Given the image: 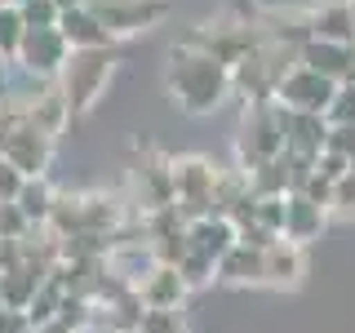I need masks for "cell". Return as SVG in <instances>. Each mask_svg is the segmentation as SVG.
I'll use <instances>...</instances> for the list:
<instances>
[{
	"label": "cell",
	"instance_id": "cell-25",
	"mask_svg": "<svg viewBox=\"0 0 355 333\" xmlns=\"http://www.w3.org/2000/svg\"><path fill=\"white\" fill-rule=\"evenodd\" d=\"M324 120H329V129L355 125V85H351V80L338 85V94H333V103H329V111H324Z\"/></svg>",
	"mask_w": 355,
	"mask_h": 333
},
{
	"label": "cell",
	"instance_id": "cell-15",
	"mask_svg": "<svg viewBox=\"0 0 355 333\" xmlns=\"http://www.w3.org/2000/svg\"><path fill=\"white\" fill-rule=\"evenodd\" d=\"M133 293L142 298V307H147V311H182V302H187V293H191V289L182 284L178 266L155 262L151 271L142 275L138 284H133Z\"/></svg>",
	"mask_w": 355,
	"mask_h": 333
},
{
	"label": "cell",
	"instance_id": "cell-19",
	"mask_svg": "<svg viewBox=\"0 0 355 333\" xmlns=\"http://www.w3.org/2000/svg\"><path fill=\"white\" fill-rule=\"evenodd\" d=\"M306 27H311V40L355 44V27H351V5H347V0H324V5L306 9Z\"/></svg>",
	"mask_w": 355,
	"mask_h": 333
},
{
	"label": "cell",
	"instance_id": "cell-34",
	"mask_svg": "<svg viewBox=\"0 0 355 333\" xmlns=\"http://www.w3.org/2000/svg\"><path fill=\"white\" fill-rule=\"evenodd\" d=\"M329 151L347 155V160L355 164V125H338V129H329Z\"/></svg>",
	"mask_w": 355,
	"mask_h": 333
},
{
	"label": "cell",
	"instance_id": "cell-35",
	"mask_svg": "<svg viewBox=\"0 0 355 333\" xmlns=\"http://www.w3.org/2000/svg\"><path fill=\"white\" fill-rule=\"evenodd\" d=\"M53 5H58V9H62V14H67V9H85V5H89V0H53Z\"/></svg>",
	"mask_w": 355,
	"mask_h": 333
},
{
	"label": "cell",
	"instance_id": "cell-32",
	"mask_svg": "<svg viewBox=\"0 0 355 333\" xmlns=\"http://www.w3.org/2000/svg\"><path fill=\"white\" fill-rule=\"evenodd\" d=\"M315 169L324 173L329 182H342V178H347V173L355 169V164L347 160V155H338V151H329V147H324V151H320V160H315Z\"/></svg>",
	"mask_w": 355,
	"mask_h": 333
},
{
	"label": "cell",
	"instance_id": "cell-28",
	"mask_svg": "<svg viewBox=\"0 0 355 333\" xmlns=\"http://www.w3.org/2000/svg\"><path fill=\"white\" fill-rule=\"evenodd\" d=\"M138 333H187L182 311H142Z\"/></svg>",
	"mask_w": 355,
	"mask_h": 333
},
{
	"label": "cell",
	"instance_id": "cell-38",
	"mask_svg": "<svg viewBox=\"0 0 355 333\" xmlns=\"http://www.w3.org/2000/svg\"><path fill=\"white\" fill-rule=\"evenodd\" d=\"M5 5H27V0H5Z\"/></svg>",
	"mask_w": 355,
	"mask_h": 333
},
{
	"label": "cell",
	"instance_id": "cell-23",
	"mask_svg": "<svg viewBox=\"0 0 355 333\" xmlns=\"http://www.w3.org/2000/svg\"><path fill=\"white\" fill-rule=\"evenodd\" d=\"M22 36H27V22H22L18 5H5V0H0V53H5L9 62L18 58V49H22Z\"/></svg>",
	"mask_w": 355,
	"mask_h": 333
},
{
	"label": "cell",
	"instance_id": "cell-29",
	"mask_svg": "<svg viewBox=\"0 0 355 333\" xmlns=\"http://www.w3.org/2000/svg\"><path fill=\"white\" fill-rule=\"evenodd\" d=\"M31 231L36 227L27 222V214L18 205H0V240H27Z\"/></svg>",
	"mask_w": 355,
	"mask_h": 333
},
{
	"label": "cell",
	"instance_id": "cell-14",
	"mask_svg": "<svg viewBox=\"0 0 355 333\" xmlns=\"http://www.w3.org/2000/svg\"><path fill=\"white\" fill-rule=\"evenodd\" d=\"M302 280H306V244L280 236L262 253V289H297Z\"/></svg>",
	"mask_w": 355,
	"mask_h": 333
},
{
	"label": "cell",
	"instance_id": "cell-5",
	"mask_svg": "<svg viewBox=\"0 0 355 333\" xmlns=\"http://www.w3.org/2000/svg\"><path fill=\"white\" fill-rule=\"evenodd\" d=\"M178 40L191 44V49L214 53V58L227 62V67H236L244 53H253L262 40H271V36H266L262 22H253V18H222V22H196V27L182 31Z\"/></svg>",
	"mask_w": 355,
	"mask_h": 333
},
{
	"label": "cell",
	"instance_id": "cell-1",
	"mask_svg": "<svg viewBox=\"0 0 355 333\" xmlns=\"http://www.w3.org/2000/svg\"><path fill=\"white\" fill-rule=\"evenodd\" d=\"M164 94L182 116H214L236 89H231V67L218 62L214 53L191 49V44L173 40L169 58H164Z\"/></svg>",
	"mask_w": 355,
	"mask_h": 333
},
{
	"label": "cell",
	"instance_id": "cell-31",
	"mask_svg": "<svg viewBox=\"0 0 355 333\" xmlns=\"http://www.w3.org/2000/svg\"><path fill=\"white\" fill-rule=\"evenodd\" d=\"M297 196H306V200H311V205H320V209H329V205H333V182H329V178H324V173H320V169H311V173H306V182H302V187H297Z\"/></svg>",
	"mask_w": 355,
	"mask_h": 333
},
{
	"label": "cell",
	"instance_id": "cell-17",
	"mask_svg": "<svg viewBox=\"0 0 355 333\" xmlns=\"http://www.w3.org/2000/svg\"><path fill=\"white\" fill-rule=\"evenodd\" d=\"M297 62L311 67V71L329 76V80H347L351 67H355V44H333V40H306L297 49Z\"/></svg>",
	"mask_w": 355,
	"mask_h": 333
},
{
	"label": "cell",
	"instance_id": "cell-6",
	"mask_svg": "<svg viewBox=\"0 0 355 333\" xmlns=\"http://www.w3.org/2000/svg\"><path fill=\"white\" fill-rule=\"evenodd\" d=\"M222 164L209 155H173V205L187 222L214 214V191H218Z\"/></svg>",
	"mask_w": 355,
	"mask_h": 333
},
{
	"label": "cell",
	"instance_id": "cell-24",
	"mask_svg": "<svg viewBox=\"0 0 355 333\" xmlns=\"http://www.w3.org/2000/svg\"><path fill=\"white\" fill-rule=\"evenodd\" d=\"M178 275H182L187 289H205V284H218V262L205 258V253H191L187 249V258L178 262Z\"/></svg>",
	"mask_w": 355,
	"mask_h": 333
},
{
	"label": "cell",
	"instance_id": "cell-2",
	"mask_svg": "<svg viewBox=\"0 0 355 333\" xmlns=\"http://www.w3.org/2000/svg\"><path fill=\"white\" fill-rule=\"evenodd\" d=\"M125 200L107 196V191H58V205L49 214V231L58 240H76V236H116L125 227Z\"/></svg>",
	"mask_w": 355,
	"mask_h": 333
},
{
	"label": "cell",
	"instance_id": "cell-7",
	"mask_svg": "<svg viewBox=\"0 0 355 333\" xmlns=\"http://www.w3.org/2000/svg\"><path fill=\"white\" fill-rule=\"evenodd\" d=\"M89 9L107 27L111 40L147 36L151 27H160L169 18V0H89Z\"/></svg>",
	"mask_w": 355,
	"mask_h": 333
},
{
	"label": "cell",
	"instance_id": "cell-16",
	"mask_svg": "<svg viewBox=\"0 0 355 333\" xmlns=\"http://www.w3.org/2000/svg\"><path fill=\"white\" fill-rule=\"evenodd\" d=\"M187 249L191 253H205V258H227L236 249V227H231L222 214H209V218H196L187 222Z\"/></svg>",
	"mask_w": 355,
	"mask_h": 333
},
{
	"label": "cell",
	"instance_id": "cell-11",
	"mask_svg": "<svg viewBox=\"0 0 355 333\" xmlns=\"http://www.w3.org/2000/svg\"><path fill=\"white\" fill-rule=\"evenodd\" d=\"M133 182H138V209L151 214V209H169L173 205V155L147 147L133 169Z\"/></svg>",
	"mask_w": 355,
	"mask_h": 333
},
{
	"label": "cell",
	"instance_id": "cell-36",
	"mask_svg": "<svg viewBox=\"0 0 355 333\" xmlns=\"http://www.w3.org/2000/svg\"><path fill=\"white\" fill-rule=\"evenodd\" d=\"M5 76H9V58L0 53V89H5Z\"/></svg>",
	"mask_w": 355,
	"mask_h": 333
},
{
	"label": "cell",
	"instance_id": "cell-12",
	"mask_svg": "<svg viewBox=\"0 0 355 333\" xmlns=\"http://www.w3.org/2000/svg\"><path fill=\"white\" fill-rule=\"evenodd\" d=\"M280 111H284V107H280ZM324 147H329V120H324V116H306V111H284V155L315 164Z\"/></svg>",
	"mask_w": 355,
	"mask_h": 333
},
{
	"label": "cell",
	"instance_id": "cell-8",
	"mask_svg": "<svg viewBox=\"0 0 355 333\" xmlns=\"http://www.w3.org/2000/svg\"><path fill=\"white\" fill-rule=\"evenodd\" d=\"M67 58H71V44L62 40L58 27H40V31H27L22 36V49H18V71L36 85H53L62 76Z\"/></svg>",
	"mask_w": 355,
	"mask_h": 333
},
{
	"label": "cell",
	"instance_id": "cell-10",
	"mask_svg": "<svg viewBox=\"0 0 355 333\" xmlns=\"http://www.w3.org/2000/svg\"><path fill=\"white\" fill-rule=\"evenodd\" d=\"M53 147H58V138H49V133L31 129L27 120H18V125L5 133V142H0V160H9L22 178H49Z\"/></svg>",
	"mask_w": 355,
	"mask_h": 333
},
{
	"label": "cell",
	"instance_id": "cell-9",
	"mask_svg": "<svg viewBox=\"0 0 355 333\" xmlns=\"http://www.w3.org/2000/svg\"><path fill=\"white\" fill-rule=\"evenodd\" d=\"M333 94H338V80H329V76L311 71V67L293 62L284 71V80L275 85V107L284 111H306V116H324Z\"/></svg>",
	"mask_w": 355,
	"mask_h": 333
},
{
	"label": "cell",
	"instance_id": "cell-18",
	"mask_svg": "<svg viewBox=\"0 0 355 333\" xmlns=\"http://www.w3.org/2000/svg\"><path fill=\"white\" fill-rule=\"evenodd\" d=\"M324 227H329V209H320V205H311L306 196H284V240H293V244H311V240H320L324 236Z\"/></svg>",
	"mask_w": 355,
	"mask_h": 333
},
{
	"label": "cell",
	"instance_id": "cell-22",
	"mask_svg": "<svg viewBox=\"0 0 355 333\" xmlns=\"http://www.w3.org/2000/svg\"><path fill=\"white\" fill-rule=\"evenodd\" d=\"M14 205L27 214L31 227H49V214H53V205H58V191L49 187V178H27Z\"/></svg>",
	"mask_w": 355,
	"mask_h": 333
},
{
	"label": "cell",
	"instance_id": "cell-30",
	"mask_svg": "<svg viewBox=\"0 0 355 333\" xmlns=\"http://www.w3.org/2000/svg\"><path fill=\"white\" fill-rule=\"evenodd\" d=\"M258 222L262 231H271V236H284V196H266L258 200Z\"/></svg>",
	"mask_w": 355,
	"mask_h": 333
},
{
	"label": "cell",
	"instance_id": "cell-3",
	"mask_svg": "<svg viewBox=\"0 0 355 333\" xmlns=\"http://www.w3.org/2000/svg\"><path fill=\"white\" fill-rule=\"evenodd\" d=\"M116 67H120L116 44H111V49H76L71 58H67L62 76L53 85L62 89L67 107H71V120L89 116V111L107 98V85H111V76H116Z\"/></svg>",
	"mask_w": 355,
	"mask_h": 333
},
{
	"label": "cell",
	"instance_id": "cell-26",
	"mask_svg": "<svg viewBox=\"0 0 355 333\" xmlns=\"http://www.w3.org/2000/svg\"><path fill=\"white\" fill-rule=\"evenodd\" d=\"M18 14L27 22V31H40V27H58L62 9L53 0H27V5H18Z\"/></svg>",
	"mask_w": 355,
	"mask_h": 333
},
{
	"label": "cell",
	"instance_id": "cell-4",
	"mask_svg": "<svg viewBox=\"0 0 355 333\" xmlns=\"http://www.w3.org/2000/svg\"><path fill=\"white\" fill-rule=\"evenodd\" d=\"M236 169L253 173L284 155V111L275 103H244L236 125Z\"/></svg>",
	"mask_w": 355,
	"mask_h": 333
},
{
	"label": "cell",
	"instance_id": "cell-13",
	"mask_svg": "<svg viewBox=\"0 0 355 333\" xmlns=\"http://www.w3.org/2000/svg\"><path fill=\"white\" fill-rule=\"evenodd\" d=\"M22 120H27L31 129L58 138V133L71 125V107H67L58 85H36L31 94H22Z\"/></svg>",
	"mask_w": 355,
	"mask_h": 333
},
{
	"label": "cell",
	"instance_id": "cell-21",
	"mask_svg": "<svg viewBox=\"0 0 355 333\" xmlns=\"http://www.w3.org/2000/svg\"><path fill=\"white\" fill-rule=\"evenodd\" d=\"M218 284H231V289L262 284V249H249V244L236 240V249L227 258H218Z\"/></svg>",
	"mask_w": 355,
	"mask_h": 333
},
{
	"label": "cell",
	"instance_id": "cell-33",
	"mask_svg": "<svg viewBox=\"0 0 355 333\" xmlns=\"http://www.w3.org/2000/svg\"><path fill=\"white\" fill-rule=\"evenodd\" d=\"M22 182H27V178H22L9 160H0V205H14L18 191H22Z\"/></svg>",
	"mask_w": 355,
	"mask_h": 333
},
{
	"label": "cell",
	"instance_id": "cell-27",
	"mask_svg": "<svg viewBox=\"0 0 355 333\" xmlns=\"http://www.w3.org/2000/svg\"><path fill=\"white\" fill-rule=\"evenodd\" d=\"M329 218L338 222H355V169L342 178V182H333V205H329Z\"/></svg>",
	"mask_w": 355,
	"mask_h": 333
},
{
	"label": "cell",
	"instance_id": "cell-20",
	"mask_svg": "<svg viewBox=\"0 0 355 333\" xmlns=\"http://www.w3.org/2000/svg\"><path fill=\"white\" fill-rule=\"evenodd\" d=\"M58 31H62V40L71 44V53L76 49H111V44H116V40L107 36V27L94 18V9H89V5L85 9H67V14L58 18Z\"/></svg>",
	"mask_w": 355,
	"mask_h": 333
},
{
	"label": "cell",
	"instance_id": "cell-37",
	"mask_svg": "<svg viewBox=\"0 0 355 333\" xmlns=\"http://www.w3.org/2000/svg\"><path fill=\"white\" fill-rule=\"evenodd\" d=\"M347 5H351V27H355V0H347Z\"/></svg>",
	"mask_w": 355,
	"mask_h": 333
}]
</instances>
